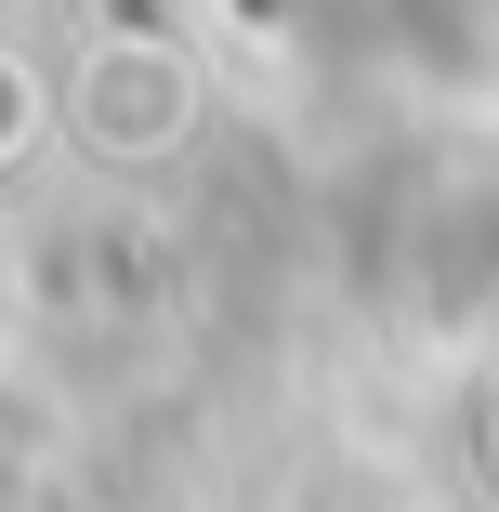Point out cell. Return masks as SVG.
<instances>
[{"instance_id": "obj_1", "label": "cell", "mask_w": 499, "mask_h": 512, "mask_svg": "<svg viewBox=\"0 0 499 512\" xmlns=\"http://www.w3.org/2000/svg\"><path fill=\"white\" fill-rule=\"evenodd\" d=\"M66 132H79L92 158H119V171L184 158V132H197V66L158 53V40H92V53L66 66Z\"/></svg>"}]
</instances>
